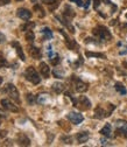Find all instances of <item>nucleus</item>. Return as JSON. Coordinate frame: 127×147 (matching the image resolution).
<instances>
[{
  "label": "nucleus",
  "mask_w": 127,
  "mask_h": 147,
  "mask_svg": "<svg viewBox=\"0 0 127 147\" xmlns=\"http://www.w3.org/2000/svg\"><path fill=\"white\" fill-rule=\"evenodd\" d=\"M25 76H26V78H27L30 83H33V84H35V85L40 84V82H41V78H40V76H39L38 71H36L33 67H28V68L26 69Z\"/></svg>",
  "instance_id": "1"
},
{
  "label": "nucleus",
  "mask_w": 127,
  "mask_h": 147,
  "mask_svg": "<svg viewBox=\"0 0 127 147\" xmlns=\"http://www.w3.org/2000/svg\"><path fill=\"white\" fill-rule=\"evenodd\" d=\"M4 91L5 92L11 97V99H13L16 104H20V96H19V91H17V89H16V86L14 85V84H12V83H8L6 86H5V89H4Z\"/></svg>",
  "instance_id": "2"
},
{
  "label": "nucleus",
  "mask_w": 127,
  "mask_h": 147,
  "mask_svg": "<svg viewBox=\"0 0 127 147\" xmlns=\"http://www.w3.org/2000/svg\"><path fill=\"white\" fill-rule=\"evenodd\" d=\"M92 33H93V35L98 36V38H100L101 40L111 39V33H110V30H108L106 27H104V26H97L96 28H93Z\"/></svg>",
  "instance_id": "3"
},
{
  "label": "nucleus",
  "mask_w": 127,
  "mask_h": 147,
  "mask_svg": "<svg viewBox=\"0 0 127 147\" xmlns=\"http://www.w3.org/2000/svg\"><path fill=\"white\" fill-rule=\"evenodd\" d=\"M72 82H74V85H75V89H76L77 92H81V94L85 92V91L87 90V88H89L85 82H83L82 80H79L75 76H72Z\"/></svg>",
  "instance_id": "4"
},
{
  "label": "nucleus",
  "mask_w": 127,
  "mask_h": 147,
  "mask_svg": "<svg viewBox=\"0 0 127 147\" xmlns=\"http://www.w3.org/2000/svg\"><path fill=\"white\" fill-rule=\"evenodd\" d=\"M0 104H1V106L5 109V110H8V111L11 112H19V109H17L16 105H14L9 99L7 98H4L0 100Z\"/></svg>",
  "instance_id": "5"
},
{
  "label": "nucleus",
  "mask_w": 127,
  "mask_h": 147,
  "mask_svg": "<svg viewBox=\"0 0 127 147\" xmlns=\"http://www.w3.org/2000/svg\"><path fill=\"white\" fill-rule=\"evenodd\" d=\"M67 118H68L69 121H71L72 124H75V125H78L84 120V117L81 113H77V112H70L67 116Z\"/></svg>",
  "instance_id": "6"
},
{
  "label": "nucleus",
  "mask_w": 127,
  "mask_h": 147,
  "mask_svg": "<svg viewBox=\"0 0 127 147\" xmlns=\"http://www.w3.org/2000/svg\"><path fill=\"white\" fill-rule=\"evenodd\" d=\"M16 15L22 20H29L32 18V12L27 8H19L16 11Z\"/></svg>",
  "instance_id": "7"
},
{
  "label": "nucleus",
  "mask_w": 127,
  "mask_h": 147,
  "mask_svg": "<svg viewBox=\"0 0 127 147\" xmlns=\"http://www.w3.org/2000/svg\"><path fill=\"white\" fill-rule=\"evenodd\" d=\"M28 53H29L30 56H32L33 59H35V60L41 59V49L38 48V47L29 46V47H28Z\"/></svg>",
  "instance_id": "8"
},
{
  "label": "nucleus",
  "mask_w": 127,
  "mask_h": 147,
  "mask_svg": "<svg viewBox=\"0 0 127 147\" xmlns=\"http://www.w3.org/2000/svg\"><path fill=\"white\" fill-rule=\"evenodd\" d=\"M39 70H40L41 75H42L44 78H48V77H49V75H50V68H49V65H48L46 62H41V63H40Z\"/></svg>",
  "instance_id": "9"
},
{
  "label": "nucleus",
  "mask_w": 127,
  "mask_h": 147,
  "mask_svg": "<svg viewBox=\"0 0 127 147\" xmlns=\"http://www.w3.org/2000/svg\"><path fill=\"white\" fill-rule=\"evenodd\" d=\"M12 46L15 48V50H16V54L19 55V56H20L21 61H22V62H25V61H26V56H25L24 50H22V47L20 46V43H19V42H16V41H14V42H12Z\"/></svg>",
  "instance_id": "10"
},
{
  "label": "nucleus",
  "mask_w": 127,
  "mask_h": 147,
  "mask_svg": "<svg viewBox=\"0 0 127 147\" xmlns=\"http://www.w3.org/2000/svg\"><path fill=\"white\" fill-rule=\"evenodd\" d=\"M78 103H79V105H83L82 106L83 110H89L90 107H91V102H90L85 96H81L79 99H78Z\"/></svg>",
  "instance_id": "11"
},
{
  "label": "nucleus",
  "mask_w": 127,
  "mask_h": 147,
  "mask_svg": "<svg viewBox=\"0 0 127 147\" xmlns=\"http://www.w3.org/2000/svg\"><path fill=\"white\" fill-rule=\"evenodd\" d=\"M17 142H19V145L21 146H29L30 145V140L27 136L25 134H19L17 136Z\"/></svg>",
  "instance_id": "12"
},
{
  "label": "nucleus",
  "mask_w": 127,
  "mask_h": 147,
  "mask_svg": "<svg viewBox=\"0 0 127 147\" xmlns=\"http://www.w3.org/2000/svg\"><path fill=\"white\" fill-rule=\"evenodd\" d=\"M111 133H112V127H111L110 124H106V125L101 128V130H100V134H101V136H105V137H107V138L111 137Z\"/></svg>",
  "instance_id": "13"
},
{
  "label": "nucleus",
  "mask_w": 127,
  "mask_h": 147,
  "mask_svg": "<svg viewBox=\"0 0 127 147\" xmlns=\"http://www.w3.org/2000/svg\"><path fill=\"white\" fill-rule=\"evenodd\" d=\"M95 117H96L97 119H103L104 117H107V112L105 111L104 109H101V107L99 106V107H97V109L95 110Z\"/></svg>",
  "instance_id": "14"
},
{
  "label": "nucleus",
  "mask_w": 127,
  "mask_h": 147,
  "mask_svg": "<svg viewBox=\"0 0 127 147\" xmlns=\"http://www.w3.org/2000/svg\"><path fill=\"white\" fill-rule=\"evenodd\" d=\"M76 139L79 144H84L89 139V132H79L77 136H76Z\"/></svg>",
  "instance_id": "15"
},
{
  "label": "nucleus",
  "mask_w": 127,
  "mask_h": 147,
  "mask_svg": "<svg viewBox=\"0 0 127 147\" xmlns=\"http://www.w3.org/2000/svg\"><path fill=\"white\" fill-rule=\"evenodd\" d=\"M65 43H67L68 48L71 49V50H75V49L78 47L77 43H76L74 40H71V39H69V38H65Z\"/></svg>",
  "instance_id": "16"
},
{
  "label": "nucleus",
  "mask_w": 127,
  "mask_h": 147,
  "mask_svg": "<svg viewBox=\"0 0 127 147\" xmlns=\"http://www.w3.org/2000/svg\"><path fill=\"white\" fill-rule=\"evenodd\" d=\"M114 88H116V90L118 91V92L120 94V95H126V89H125V86L122 85V83H120V82H117L116 83V85H114Z\"/></svg>",
  "instance_id": "17"
},
{
  "label": "nucleus",
  "mask_w": 127,
  "mask_h": 147,
  "mask_svg": "<svg viewBox=\"0 0 127 147\" xmlns=\"http://www.w3.org/2000/svg\"><path fill=\"white\" fill-rule=\"evenodd\" d=\"M52 90L55 91L56 94H61L62 91L64 90V85L62 83H54L52 84Z\"/></svg>",
  "instance_id": "18"
},
{
  "label": "nucleus",
  "mask_w": 127,
  "mask_h": 147,
  "mask_svg": "<svg viewBox=\"0 0 127 147\" xmlns=\"http://www.w3.org/2000/svg\"><path fill=\"white\" fill-rule=\"evenodd\" d=\"M64 16L67 18H74L75 16V12L72 11V8L71 7H69V6H65V9H64Z\"/></svg>",
  "instance_id": "19"
},
{
  "label": "nucleus",
  "mask_w": 127,
  "mask_h": 147,
  "mask_svg": "<svg viewBox=\"0 0 127 147\" xmlns=\"http://www.w3.org/2000/svg\"><path fill=\"white\" fill-rule=\"evenodd\" d=\"M85 55L87 57H100V59H105V55L101 54V53H90V51H86Z\"/></svg>",
  "instance_id": "20"
},
{
  "label": "nucleus",
  "mask_w": 127,
  "mask_h": 147,
  "mask_svg": "<svg viewBox=\"0 0 127 147\" xmlns=\"http://www.w3.org/2000/svg\"><path fill=\"white\" fill-rule=\"evenodd\" d=\"M25 38H26V40H27L28 42H33V41L35 40V35H34V33L32 32V29H30V30H27V33L25 34Z\"/></svg>",
  "instance_id": "21"
},
{
  "label": "nucleus",
  "mask_w": 127,
  "mask_h": 147,
  "mask_svg": "<svg viewBox=\"0 0 127 147\" xmlns=\"http://www.w3.org/2000/svg\"><path fill=\"white\" fill-rule=\"evenodd\" d=\"M35 27V24L34 22H26L25 25H22L21 27H20V29L21 30H30L32 28H34Z\"/></svg>",
  "instance_id": "22"
},
{
  "label": "nucleus",
  "mask_w": 127,
  "mask_h": 147,
  "mask_svg": "<svg viewBox=\"0 0 127 147\" xmlns=\"http://www.w3.org/2000/svg\"><path fill=\"white\" fill-rule=\"evenodd\" d=\"M34 11L38 12V13H39V15H40L41 18H43V16L46 15V13H44L43 8L41 7V5H35V6H34Z\"/></svg>",
  "instance_id": "23"
},
{
  "label": "nucleus",
  "mask_w": 127,
  "mask_h": 147,
  "mask_svg": "<svg viewBox=\"0 0 127 147\" xmlns=\"http://www.w3.org/2000/svg\"><path fill=\"white\" fill-rule=\"evenodd\" d=\"M42 33L46 35V39H51L52 38V32L49 29V28H43V30H42Z\"/></svg>",
  "instance_id": "24"
},
{
  "label": "nucleus",
  "mask_w": 127,
  "mask_h": 147,
  "mask_svg": "<svg viewBox=\"0 0 127 147\" xmlns=\"http://www.w3.org/2000/svg\"><path fill=\"white\" fill-rule=\"evenodd\" d=\"M60 61H61V60H60V57L57 56V55H56V56H55V57H52V59H50V63H51L52 65H57V64L60 63Z\"/></svg>",
  "instance_id": "25"
},
{
  "label": "nucleus",
  "mask_w": 127,
  "mask_h": 147,
  "mask_svg": "<svg viewBox=\"0 0 127 147\" xmlns=\"http://www.w3.org/2000/svg\"><path fill=\"white\" fill-rule=\"evenodd\" d=\"M7 61L6 59H4L3 56H0V68H4V67H7Z\"/></svg>",
  "instance_id": "26"
},
{
  "label": "nucleus",
  "mask_w": 127,
  "mask_h": 147,
  "mask_svg": "<svg viewBox=\"0 0 127 147\" xmlns=\"http://www.w3.org/2000/svg\"><path fill=\"white\" fill-rule=\"evenodd\" d=\"M54 76H55L56 78H63V72H58L57 69L54 70Z\"/></svg>",
  "instance_id": "27"
},
{
  "label": "nucleus",
  "mask_w": 127,
  "mask_h": 147,
  "mask_svg": "<svg viewBox=\"0 0 127 147\" xmlns=\"http://www.w3.org/2000/svg\"><path fill=\"white\" fill-rule=\"evenodd\" d=\"M42 3H43V4H46V5L51 6V5H54V4L56 3V0H42Z\"/></svg>",
  "instance_id": "28"
},
{
  "label": "nucleus",
  "mask_w": 127,
  "mask_h": 147,
  "mask_svg": "<svg viewBox=\"0 0 127 147\" xmlns=\"http://www.w3.org/2000/svg\"><path fill=\"white\" fill-rule=\"evenodd\" d=\"M27 100H28V103H30V104H34V97H33V95H27Z\"/></svg>",
  "instance_id": "29"
},
{
  "label": "nucleus",
  "mask_w": 127,
  "mask_h": 147,
  "mask_svg": "<svg viewBox=\"0 0 127 147\" xmlns=\"http://www.w3.org/2000/svg\"><path fill=\"white\" fill-rule=\"evenodd\" d=\"M11 3V0H0V6H5Z\"/></svg>",
  "instance_id": "30"
},
{
  "label": "nucleus",
  "mask_w": 127,
  "mask_h": 147,
  "mask_svg": "<svg viewBox=\"0 0 127 147\" xmlns=\"http://www.w3.org/2000/svg\"><path fill=\"white\" fill-rule=\"evenodd\" d=\"M6 41V38H5V35L1 34V32H0V43H4Z\"/></svg>",
  "instance_id": "31"
},
{
  "label": "nucleus",
  "mask_w": 127,
  "mask_h": 147,
  "mask_svg": "<svg viewBox=\"0 0 127 147\" xmlns=\"http://www.w3.org/2000/svg\"><path fill=\"white\" fill-rule=\"evenodd\" d=\"M100 1H101V0H95V8H97L100 5Z\"/></svg>",
  "instance_id": "32"
},
{
  "label": "nucleus",
  "mask_w": 127,
  "mask_h": 147,
  "mask_svg": "<svg viewBox=\"0 0 127 147\" xmlns=\"http://www.w3.org/2000/svg\"><path fill=\"white\" fill-rule=\"evenodd\" d=\"M6 136V131H1V132H0V137H1V138H4Z\"/></svg>",
  "instance_id": "33"
},
{
  "label": "nucleus",
  "mask_w": 127,
  "mask_h": 147,
  "mask_svg": "<svg viewBox=\"0 0 127 147\" xmlns=\"http://www.w3.org/2000/svg\"><path fill=\"white\" fill-rule=\"evenodd\" d=\"M77 5L78 6H83V1H82V0H77Z\"/></svg>",
  "instance_id": "34"
},
{
  "label": "nucleus",
  "mask_w": 127,
  "mask_h": 147,
  "mask_svg": "<svg viewBox=\"0 0 127 147\" xmlns=\"http://www.w3.org/2000/svg\"><path fill=\"white\" fill-rule=\"evenodd\" d=\"M89 5H90V0H87V1H86V4L84 5V7H85V8H87V7H89Z\"/></svg>",
  "instance_id": "35"
},
{
  "label": "nucleus",
  "mask_w": 127,
  "mask_h": 147,
  "mask_svg": "<svg viewBox=\"0 0 127 147\" xmlns=\"http://www.w3.org/2000/svg\"><path fill=\"white\" fill-rule=\"evenodd\" d=\"M1 83H3V78L0 77V85H1Z\"/></svg>",
  "instance_id": "36"
},
{
  "label": "nucleus",
  "mask_w": 127,
  "mask_h": 147,
  "mask_svg": "<svg viewBox=\"0 0 127 147\" xmlns=\"http://www.w3.org/2000/svg\"><path fill=\"white\" fill-rule=\"evenodd\" d=\"M70 1H76L77 3V0H70Z\"/></svg>",
  "instance_id": "37"
},
{
  "label": "nucleus",
  "mask_w": 127,
  "mask_h": 147,
  "mask_svg": "<svg viewBox=\"0 0 127 147\" xmlns=\"http://www.w3.org/2000/svg\"><path fill=\"white\" fill-rule=\"evenodd\" d=\"M126 18H127V13H126Z\"/></svg>",
  "instance_id": "38"
}]
</instances>
